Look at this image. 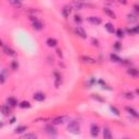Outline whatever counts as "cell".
I'll use <instances>...</instances> for the list:
<instances>
[{
    "label": "cell",
    "mask_w": 139,
    "mask_h": 139,
    "mask_svg": "<svg viewBox=\"0 0 139 139\" xmlns=\"http://www.w3.org/2000/svg\"><path fill=\"white\" fill-rule=\"evenodd\" d=\"M2 126H3V123H1V122H0V128H1Z\"/></svg>",
    "instance_id": "b9f144b4"
},
{
    "label": "cell",
    "mask_w": 139,
    "mask_h": 139,
    "mask_svg": "<svg viewBox=\"0 0 139 139\" xmlns=\"http://www.w3.org/2000/svg\"><path fill=\"white\" fill-rule=\"evenodd\" d=\"M110 110H111V111H112L113 113H114L115 115H118V116L120 115V110H119V109H116L115 107H113V105H112V107H110Z\"/></svg>",
    "instance_id": "f546056e"
},
{
    "label": "cell",
    "mask_w": 139,
    "mask_h": 139,
    "mask_svg": "<svg viewBox=\"0 0 139 139\" xmlns=\"http://www.w3.org/2000/svg\"><path fill=\"white\" fill-rule=\"evenodd\" d=\"M3 51H5V53L7 56H10V57H15L16 56V52L14 51L12 48H10L8 46H5L3 47Z\"/></svg>",
    "instance_id": "8992f818"
},
{
    "label": "cell",
    "mask_w": 139,
    "mask_h": 139,
    "mask_svg": "<svg viewBox=\"0 0 139 139\" xmlns=\"http://www.w3.org/2000/svg\"><path fill=\"white\" fill-rule=\"evenodd\" d=\"M53 75H54V85H56V87L58 88L59 87V85H60V83H61V76L59 75V73L58 72H54L53 73Z\"/></svg>",
    "instance_id": "ffe728a7"
},
{
    "label": "cell",
    "mask_w": 139,
    "mask_h": 139,
    "mask_svg": "<svg viewBox=\"0 0 139 139\" xmlns=\"http://www.w3.org/2000/svg\"><path fill=\"white\" fill-rule=\"evenodd\" d=\"M79 124L77 121H71L68 124H67V131L72 134H78L79 133Z\"/></svg>",
    "instance_id": "6da1fadb"
},
{
    "label": "cell",
    "mask_w": 139,
    "mask_h": 139,
    "mask_svg": "<svg viewBox=\"0 0 139 139\" xmlns=\"http://www.w3.org/2000/svg\"><path fill=\"white\" fill-rule=\"evenodd\" d=\"M75 33L77 34L79 37H82L83 39H85L87 36H86V32L84 31V28L82 27V26H76V28H75Z\"/></svg>",
    "instance_id": "277c9868"
},
{
    "label": "cell",
    "mask_w": 139,
    "mask_h": 139,
    "mask_svg": "<svg viewBox=\"0 0 139 139\" xmlns=\"http://www.w3.org/2000/svg\"><path fill=\"white\" fill-rule=\"evenodd\" d=\"M80 60H82L84 63H87V64H95L97 62L95 59H92V58H90V57H87V56H82L80 57Z\"/></svg>",
    "instance_id": "5b68a950"
},
{
    "label": "cell",
    "mask_w": 139,
    "mask_h": 139,
    "mask_svg": "<svg viewBox=\"0 0 139 139\" xmlns=\"http://www.w3.org/2000/svg\"><path fill=\"white\" fill-rule=\"evenodd\" d=\"M46 43H47V46H48V47H57L58 40L54 39V38H48V39H47V41H46Z\"/></svg>",
    "instance_id": "5bb4252c"
},
{
    "label": "cell",
    "mask_w": 139,
    "mask_h": 139,
    "mask_svg": "<svg viewBox=\"0 0 139 139\" xmlns=\"http://www.w3.org/2000/svg\"><path fill=\"white\" fill-rule=\"evenodd\" d=\"M74 17H75V22H76V23H79L80 24L83 22V19H82V16H80V15H77V14H76Z\"/></svg>",
    "instance_id": "836d02e7"
},
{
    "label": "cell",
    "mask_w": 139,
    "mask_h": 139,
    "mask_svg": "<svg viewBox=\"0 0 139 139\" xmlns=\"http://www.w3.org/2000/svg\"><path fill=\"white\" fill-rule=\"evenodd\" d=\"M36 137L37 136H36L35 134H25L22 136V138H24V139H35Z\"/></svg>",
    "instance_id": "4316f807"
},
{
    "label": "cell",
    "mask_w": 139,
    "mask_h": 139,
    "mask_svg": "<svg viewBox=\"0 0 139 139\" xmlns=\"http://www.w3.org/2000/svg\"><path fill=\"white\" fill-rule=\"evenodd\" d=\"M114 48L116 49V50H120L121 49V43L118 41V42H115V45H114Z\"/></svg>",
    "instance_id": "8d00e7d4"
},
{
    "label": "cell",
    "mask_w": 139,
    "mask_h": 139,
    "mask_svg": "<svg viewBox=\"0 0 139 139\" xmlns=\"http://www.w3.org/2000/svg\"><path fill=\"white\" fill-rule=\"evenodd\" d=\"M6 77H7V75L5 74V71L2 73H0V84H3L6 82Z\"/></svg>",
    "instance_id": "f1b7e54d"
},
{
    "label": "cell",
    "mask_w": 139,
    "mask_h": 139,
    "mask_svg": "<svg viewBox=\"0 0 139 139\" xmlns=\"http://www.w3.org/2000/svg\"><path fill=\"white\" fill-rule=\"evenodd\" d=\"M33 28L36 30V31H40V30H42V28H43V24L40 21L36 20V21L33 22Z\"/></svg>",
    "instance_id": "30bf717a"
},
{
    "label": "cell",
    "mask_w": 139,
    "mask_h": 139,
    "mask_svg": "<svg viewBox=\"0 0 139 139\" xmlns=\"http://www.w3.org/2000/svg\"><path fill=\"white\" fill-rule=\"evenodd\" d=\"M125 98L126 99H134L135 96L133 92H125Z\"/></svg>",
    "instance_id": "d6a6232c"
},
{
    "label": "cell",
    "mask_w": 139,
    "mask_h": 139,
    "mask_svg": "<svg viewBox=\"0 0 139 139\" xmlns=\"http://www.w3.org/2000/svg\"><path fill=\"white\" fill-rule=\"evenodd\" d=\"M103 138L105 139H111L112 138V134L109 127H104L103 128Z\"/></svg>",
    "instance_id": "2e32d148"
},
{
    "label": "cell",
    "mask_w": 139,
    "mask_h": 139,
    "mask_svg": "<svg viewBox=\"0 0 139 139\" xmlns=\"http://www.w3.org/2000/svg\"><path fill=\"white\" fill-rule=\"evenodd\" d=\"M127 74H129L130 76H133V77H137L138 76V70L136 67H129L127 70Z\"/></svg>",
    "instance_id": "4fadbf2b"
},
{
    "label": "cell",
    "mask_w": 139,
    "mask_h": 139,
    "mask_svg": "<svg viewBox=\"0 0 139 139\" xmlns=\"http://www.w3.org/2000/svg\"><path fill=\"white\" fill-rule=\"evenodd\" d=\"M45 130H46L47 134L50 135V136H56V135H57V129L54 128V126L51 125V124H50V125H46Z\"/></svg>",
    "instance_id": "7a4b0ae2"
},
{
    "label": "cell",
    "mask_w": 139,
    "mask_h": 139,
    "mask_svg": "<svg viewBox=\"0 0 139 139\" xmlns=\"http://www.w3.org/2000/svg\"><path fill=\"white\" fill-rule=\"evenodd\" d=\"M115 34H116V36H118L119 38H123L124 37V31L122 30V28H118V30L115 31Z\"/></svg>",
    "instance_id": "484cf974"
},
{
    "label": "cell",
    "mask_w": 139,
    "mask_h": 139,
    "mask_svg": "<svg viewBox=\"0 0 139 139\" xmlns=\"http://www.w3.org/2000/svg\"><path fill=\"white\" fill-rule=\"evenodd\" d=\"M110 60H111L112 62H115V63H121V61H122V59H121L118 54H115V53L110 54Z\"/></svg>",
    "instance_id": "e0dca14e"
},
{
    "label": "cell",
    "mask_w": 139,
    "mask_h": 139,
    "mask_svg": "<svg viewBox=\"0 0 139 139\" xmlns=\"http://www.w3.org/2000/svg\"><path fill=\"white\" fill-rule=\"evenodd\" d=\"M72 12V7L71 6H65L63 9H62V14H63V16L66 19V17H68V15L71 14Z\"/></svg>",
    "instance_id": "9c48e42d"
},
{
    "label": "cell",
    "mask_w": 139,
    "mask_h": 139,
    "mask_svg": "<svg viewBox=\"0 0 139 139\" xmlns=\"http://www.w3.org/2000/svg\"><path fill=\"white\" fill-rule=\"evenodd\" d=\"M34 100L35 101H38V102H41L46 99V96H45V94H42V92H36L34 95Z\"/></svg>",
    "instance_id": "ba28073f"
},
{
    "label": "cell",
    "mask_w": 139,
    "mask_h": 139,
    "mask_svg": "<svg viewBox=\"0 0 139 139\" xmlns=\"http://www.w3.org/2000/svg\"><path fill=\"white\" fill-rule=\"evenodd\" d=\"M26 129H27V126H24V125L17 126L16 128H15V133L16 134H21V133H23V131H25Z\"/></svg>",
    "instance_id": "d4e9b609"
},
{
    "label": "cell",
    "mask_w": 139,
    "mask_h": 139,
    "mask_svg": "<svg viewBox=\"0 0 139 139\" xmlns=\"http://www.w3.org/2000/svg\"><path fill=\"white\" fill-rule=\"evenodd\" d=\"M125 110H126V111H127V112H128V113H129V114H130V115H133V116H134V118H135V119H137V118H138V116H139V114H138V112H137V111H136V110H135L134 108H130V107H126V108H125Z\"/></svg>",
    "instance_id": "7c38bea8"
},
{
    "label": "cell",
    "mask_w": 139,
    "mask_h": 139,
    "mask_svg": "<svg viewBox=\"0 0 139 139\" xmlns=\"http://www.w3.org/2000/svg\"><path fill=\"white\" fill-rule=\"evenodd\" d=\"M127 20L130 23H135V22L138 21V15L137 14H134V13H129L128 15H127Z\"/></svg>",
    "instance_id": "9a60e30c"
},
{
    "label": "cell",
    "mask_w": 139,
    "mask_h": 139,
    "mask_svg": "<svg viewBox=\"0 0 139 139\" xmlns=\"http://www.w3.org/2000/svg\"><path fill=\"white\" fill-rule=\"evenodd\" d=\"M118 1L120 2V3H122V5H127V0H118Z\"/></svg>",
    "instance_id": "74e56055"
},
{
    "label": "cell",
    "mask_w": 139,
    "mask_h": 139,
    "mask_svg": "<svg viewBox=\"0 0 139 139\" xmlns=\"http://www.w3.org/2000/svg\"><path fill=\"white\" fill-rule=\"evenodd\" d=\"M19 107L21 109H30L31 108V103L28 101H22V102H20Z\"/></svg>",
    "instance_id": "603a6c76"
},
{
    "label": "cell",
    "mask_w": 139,
    "mask_h": 139,
    "mask_svg": "<svg viewBox=\"0 0 139 139\" xmlns=\"http://www.w3.org/2000/svg\"><path fill=\"white\" fill-rule=\"evenodd\" d=\"M7 101H8V104L10 105V107H16L17 105V101L15 98H13V97H9L8 99H7Z\"/></svg>",
    "instance_id": "44dd1931"
},
{
    "label": "cell",
    "mask_w": 139,
    "mask_h": 139,
    "mask_svg": "<svg viewBox=\"0 0 139 139\" xmlns=\"http://www.w3.org/2000/svg\"><path fill=\"white\" fill-rule=\"evenodd\" d=\"M88 21L90 22L91 24H94V25H100L101 22H102L99 16H89Z\"/></svg>",
    "instance_id": "52a82bcc"
},
{
    "label": "cell",
    "mask_w": 139,
    "mask_h": 139,
    "mask_svg": "<svg viewBox=\"0 0 139 139\" xmlns=\"http://www.w3.org/2000/svg\"><path fill=\"white\" fill-rule=\"evenodd\" d=\"M57 52H58V56H60V57H62V51H61L60 49H58V50H57Z\"/></svg>",
    "instance_id": "ab89813d"
},
{
    "label": "cell",
    "mask_w": 139,
    "mask_h": 139,
    "mask_svg": "<svg viewBox=\"0 0 139 139\" xmlns=\"http://www.w3.org/2000/svg\"><path fill=\"white\" fill-rule=\"evenodd\" d=\"M9 1L12 3L13 6L17 7V6H21V1H22V0H9Z\"/></svg>",
    "instance_id": "1f68e13d"
},
{
    "label": "cell",
    "mask_w": 139,
    "mask_h": 139,
    "mask_svg": "<svg viewBox=\"0 0 139 139\" xmlns=\"http://www.w3.org/2000/svg\"><path fill=\"white\" fill-rule=\"evenodd\" d=\"M11 67H12V70H17V67H19V63H17V61H12V63H11Z\"/></svg>",
    "instance_id": "4dcf8cb0"
},
{
    "label": "cell",
    "mask_w": 139,
    "mask_h": 139,
    "mask_svg": "<svg viewBox=\"0 0 139 139\" xmlns=\"http://www.w3.org/2000/svg\"><path fill=\"white\" fill-rule=\"evenodd\" d=\"M15 121H16L15 118H12V119L10 120V123H11V124H13V123H15Z\"/></svg>",
    "instance_id": "f35d334b"
},
{
    "label": "cell",
    "mask_w": 139,
    "mask_h": 139,
    "mask_svg": "<svg viewBox=\"0 0 139 139\" xmlns=\"http://www.w3.org/2000/svg\"><path fill=\"white\" fill-rule=\"evenodd\" d=\"M2 46H3V42H2V40L0 39V47H2Z\"/></svg>",
    "instance_id": "60d3db41"
},
{
    "label": "cell",
    "mask_w": 139,
    "mask_h": 139,
    "mask_svg": "<svg viewBox=\"0 0 139 139\" xmlns=\"http://www.w3.org/2000/svg\"><path fill=\"white\" fill-rule=\"evenodd\" d=\"M134 10H135V12H136L137 14L139 13V6L137 5V3H135V5H134Z\"/></svg>",
    "instance_id": "d590c367"
},
{
    "label": "cell",
    "mask_w": 139,
    "mask_h": 139,
    "mask_svg": "<svg viewBox=\"0 0 139 139\" xmlns=\"http://www.w3.org/2000/svg\"><path fill=\"white\" fill-rule=\"evenodd\" d=\"M104 28L110 33V34H113V33H115L114 25L111 24V23H107V24H104Z\"/></svg>",
    "instance_id": "d6986e66"
},
{
    "label": "cell",
    "mask_w": 139,
    "mask_h": 139,
    "mask_svg": "<svg viewBox=\"0 0 139 139\" xmlns=\"http://www.w3.org/2000/svg\"><path fill=\"white\" fill-rule=\"evenodd\" d=\"M99 131H100V128L99 126L96 125V124H92L90 127V135L91 137H97L98 135H99Z\"/></svg>",
    "instance_id": "3957f363"
},
{
    "label": "cell",
    "mask_w": 139,
    "mask_h": 139,
    "mask_svg": "<svg viewBox=\"0 0 139 139\" xmlns=\"http://www.w3.org/2000/svg\"><path fill=\"white\" fill-rule=\"evenodd\" d=\"M91 96H92V98L95 100H97V101H100V102H104L105 100L103 99V98H101L99 95H96V94H94V95H91Z\"/></svg>",
    "instance_id": "83f0119b"
},
{
    "label": "cell",
    "mask_w": 139,
    "mask_h": 139,
    "mask_svg": "<svg viewBox=\"0 0 139 139\" xmlns=\"http://www.w3.org/2000/svg\"><path fill=\"white\" fill-rule=\"evenodd\" d=\"M64 120H65L64 116H58V118H54V119H52L51 121H52V124H53V125H60V124L64 123Z\"/></svg>",
    "instance_id": "8fae6325"
},
{
    "label": "cell",
    "mask_w": 139,
    "mask_h": 139,
    "mask_svg": "<svg viewBox=\"0 0 139 139\" xmlns=\"http://www.w3.org/2000/svg\"><path fill=\"white\" fill-rule=\"evenodd\" d=\"M103 12L107 14L108 16L110 17H112V19H116V15H115V13L113 12V11L111 9H109V8H103Z\"/></svg>",
    "instance_id": "ac0fdd59"
},
{
    "label": "cell",
    "mask_w": 139,
    "mask_h": 139,
    "mask_svg": "<svg viewBox=\"0 0 139 139\" xmlns=\"http://www.w3.org/2000/svg\"><path fill=\"white\" fill-rule=\"evenodd\" d=\"M91 41H92V45H94V46H96V47L99 46V40H98V39L92 38V40H91Z\"/></svg>",
    "instance_id": "e575fe53"
},
{
    "label": "cell",
    "mask_w": 139,
    "mask_h": 139,
    "mask_svg": "<svg viewBox=\"0 0 139 139\" xmlns=\"http://www.w3.org/2000/svg\"><path fill=\"white\" fill-rule=\"evenodd\" d=\"M1 112H2V114L3 115H6V116H8L10 114V112H11V110L9 108V105H2L1 107Z\"/></svg>",
    "instance_id": "7402d4cb"
},
{
    "label": "cell",
    "mask_w": 139,
    "mask_h": 139,
    "mask_svg": "<svg viewBox=\"0 0 139 139\" xmlns=\"http://www.w3.org/2000/svg\"><path fill=\"white\" fill-rule=\"evenodd\" d=\"M73 7H74L76 10H82L84 8V5L82 3V1H75L73 3Z\"/></svg>",
    "instance_id": "cb8c5ba5"
}]
</instances>
